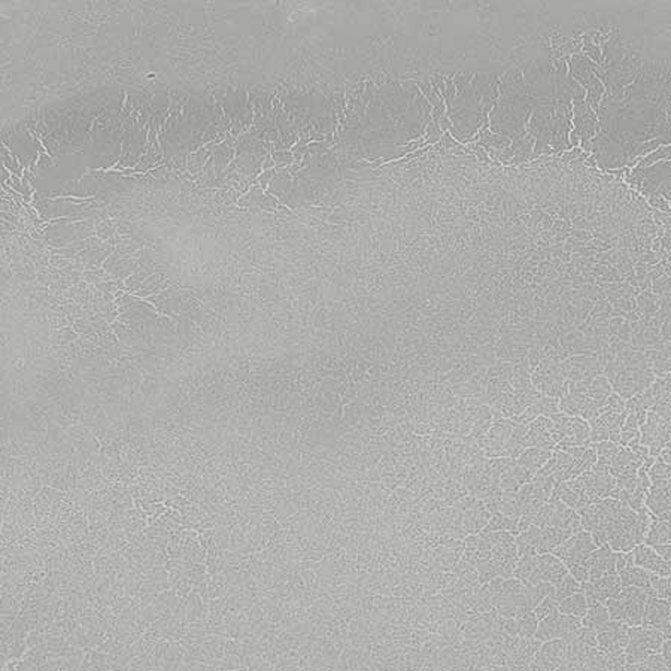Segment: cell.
Returning a JSON list of instances; mask_svg holds the SVG:
<instances>
[{"instance_id": "11", "label": "cell", "mask_w": 671, "mask_h": 671, "mask_svg": "<svg viewBox=\"0 0 671 671\" xmlns=\"http://www.w3.org/2000/svg\"><path fill=\"white\" fill-rule=\"evenodd\" d=\"M600 407L591 402L587 394H567L560 398V412L567 416H578L589 421L598 415Z\"/></svg>"}, {"instance_id": "30", "label": "cell", "mask_w": 671, "mask_h": 671, "mask_svg": "<svg viewBox=\"0 0 671 671\" xmlns=\"http://www.w3.org/2000/svg\"><path fill=\"white\" fill-rule=\"evenodd\" d=\"M558 603H560V601L556 600L555 592H551V594H549L545 600L540 601L537 607L533 610L536 617H537V621L540 622L542 619H545V617H547L549 615H552L558 609Z\"/></svg>"}, {"instance_id": "37", "label": "cell", "mask_w": 671, "mask_h": 671, "mask_svg": "<svg viewBox=\"0 0 671 671\" xmlns=\"http://www.w3.org/2000/svg\"><path fill=\"white\" fill-rule=\"evenodd\" d=\"M657 459L662 461V463H664V464H670V461H671V458H670V443L666 444V446L661 449V452H659V455H658Z\"/></svg>"}, {"instance_id": "31", "label": "cell", "mask_w": 671, "mask_h": 671, "mask_svg": "<svg viewBox=\"0 0 671 671\" xmlns=\"http://www.w3.org/2000/svg\"><path fill=\"white\" fill-rule=\"evenodd\" d=\"M670 588H671L670 578H661L658 574L650 573V589L655 592L657 598L670 600Z\"/></svg>"}, {"instance_id": "5", "label": "cell", "mask_w": 671, "mask_h": 671, "mask_svg": "<svg viewBox=\"0 0 671 671\" xmlns=\"http://www.w3.org/2000/svg\"><path fill=\"white\" fill-rule=\"evenodd\" d=\"M640 444L649 449V457L658 458L661 449L670 443L671 427L670 422L662 420L653 412H648L646 421L639 429Z\"/></svg>"}, {"instance_id": "14", "label": "cell", "mask_w": 671, "mask_h": 671, "mask_svg": "<svg viewBox=\"0 0 671 671\" xmlns=\"http://www.w3.org/2000/svg\"><path fill=\"white\" fill-rule=\"evenodd\" d=\"M527 431V437L524 442L525 448H538L545 451H554L556 448L555 442L552 440L551 434L547 430V418L538 416L533 422H530Z\"/></svg>"}, {"instance_id": "35", "label": "cell", "mask_w": 671, "mask_h": 671, "mask_svg": "<svg viewBox=\"0 0 671 671\" xmlns=\"http://www.w3.org/2000/svg\"><path fill=\"white\" fill-rule=\"evenodd\" d=\"M659 655L662 657V659H664L667 667H670V659H671V643H670V640H666L664 643L661 644Z\"/></svg>"}, {"instance_id": "23", "label": "cell", "mask_w": 671, "mask_h": 671, "mask_svg": "<svg viewBox=\"0 0 671 671\" xmlns=\"http://www.w3.org/2000/svg\"><path fill=\"white\" fill-rule=\"evenodd\" d=\"M538 652L542 653L546 659L554 662L556 667H560L565 659V655H567V644H565L561 639L549 640L542 643Z\"/></svg>"}, {"instance_id": "6", "label": "cell", "mask_w": 671, "mask_h": 671, "mask_svg": "<svg viewBox=\"0 0 671 671\" xmlns=\"http://www.w3.org/2000/svg\"><path fill=\"white\" fill-rule=\"evenodd\" d=\"M655 379L657 378L648 370L625 367L615 374V378L610 380V385H612L615 393L619 394L624 400H630L631 397L643 393L644 389H648Z\"/></svg>"}, {"instance_id": "10", "label": "cell", "mask_w": 671, "mask_h": 671, "mask_svg": "<svg viewBox=\"0 0 671 671\" xmlns=\"http://www.w3.org/2000/svg\"><path fill=\"white\" fill-rule=\"evenodd\" d=\"M585 567L589 574L588 582H595L603 578L604 574L616 571V552H613L607 543L600 546L591 554L585 562Z\"/></svg>"}, {"instance_id": "27", "label": "cell", "mask_w": 671, "mask_h": 671, "mask_svg": "<svg viewBox=\"0 0 671 671\" xmlns=\"http://www.w3.org/2000/svg\"><path fill=\"white\" fill-rule=\"evenodd\" d=\"M516 624H518V635H521L522 639L534 637L536 630L538 626V621L533 610H530V612H527L524 616H521L519 619H516Z\"/></svg>"}, {"instance_id": "19", "label": "cell", "mask_w": 671, "mask_h": 671, "mask_svg": "<svg viewBox=\"0 0 671 671\" xmlns=\"http://www.w3.org/2000/svg\"><path fill=\"white\" fill-rule=\"evenodd\" d=\"M573 534L570 531L547 527L542 530V534H540V546H538V555L542 554H552L554 549H556L560 545H562L565 540L571 537Z\"/></svg>"}, {"instance_id": "26", "label": "cell", "mask_w": 671, "mask_h": 671, "mask_svg": "<svg viewBox=\"0 0 671 671\" xmlns=\"http://www.w3.org/2000/svg\"><path fill=\"white\" fill-rule=\"evenodd\" d=\"M650 485H670V464L655 459V463L648 470Z\"/></svg>"}, {"instance_id": "3", "label": "cell", "mask_w": 671, "mask_h": 671, "mask_svg": "<svg viewBox=\"0 0 671 671\" xmlns=\"http://www.w3.org/2000/svg\"><path fill=\"white\" fill-rule=\"evenodd\" d=\"M561 364L562 361H558L555 356L538 361L534 373L531 374V383L542 396L562 398L569 394V382L564 378Z\"/></svg>"}, {"instance_id": "21", "label": "cell", "mask_w": 671, "mask_h": 671, "mask_svg": "<svg viewBox=\"0 0 671 671\" xmlns=\"http://www.w3.org/2000/svg\"><path fill=\"white\" fill-rule=\"evenodd\" d=\"M558 612L562 613V615H569V616H576V617H582L587 615V610H588V603H587V598L585 595H583V592H578V594H573L567 598H564L561 600L560 603H558Z\"/></svg>"}, {"instance_id": "36", "label": "cell", "mask_w": 671, "mask_h": 671, "mask_svg": "<svg viewBox=\"0 0 671 671\" xmlns=\"http://www.w3.org/2000/svg\"><path fill=\"white\" fill-rule=\"evenodd\" d=\"M630 449L634 452L635 455L640 457L641 459L649 457V449L646 446H643V444H635V446H631Z\"/></svg>"}, {"instance_id": "24", "label": "cell", "mask_w": 671, "mask_h": 671, "mask_svg": "<svg viewBox=\"0 0 671 671\" xmlns=\"http://www.w3.org/2000/svg\"><path fill=\"white\" fill-rule=\"evenodd\" d=\"M609 621H610V617H609L607 609L604 604H600V603L588 606L587 615L580 619L582 626H585V628H592V630L600 628L601 625H604Z\"/></svg>"}, {"instance_id": "33", "label": "cell", "mask_w": 671, "mask_h": 671, "mask_svg": "<svg viewBox=\"0 0 671 671\" xmlns=\"http://www.w3.org/2000/svg\"><path fill=\"white\" fill-rule=\"evenodd\" d=\"M567 570H569L570 576L579 583H585L589 579L587 567H583V565H580V564H573V565H570V567H567Z\"/></svg>"}, {"instance_id": "32", "label": "cell", "mask_w": 671, "mask_h": 671, "mask_svg": "<svg viewBox=\"0 0 671 671\" xmlns=\"http://www.w3.org/2000/svg\"><path fill=\"white\" fill-rule=\"evenodd\" d=\"M600 412H612V413H625V400L616 394L615 391L610 393L606 406L600 409Z\"/></svg>"}, {"instance_id": "29", "label": "cell", "mask_w": 671, "mask_h": 671, "mask_svg": "<svg viewBox=\"0 0 671 671\" xmlns=\"http://www.w3.org/2000/svg\"><path fill=\"white\" fill-rule=\"evenodd\" d=\"M595 454H597V463L604 464L609 467L610 461L615 457V454L619 449V444L613 442H600L594 444Z\"/></svg>"}, {"instance_id": "28", "label": "cell", "mask_w": 671, "mask_h": 671, "mask_svg": "<svg viewBox=\"0 0 671 671\" xmlns=\"http://www.w3.org/2000/svg\"><path fill=\"white\" fill-rule=\"evenodd\" d=\"M555 588V597L558 601H561L564 598H567L573 594H578V592H580V583L574 580L570 574H567L560 583H556V585L554 587Z\"/></svg>"}, {"instance_id": "2", "label": "cell", "mask_w": 671, "mask_h": 671, "mask_svg": "<svg viewBox=\"0 0 671 671\" xmlns=\"http://www.w3.org/2000/svg\"><path fill=\"white\" fill-rule=\"evenodd\" d=\"M547 430L556 446L573 448L591 444L589 424L582 418L558 412L547 418Z\"/></svg>"}, {"instance_id": "16", "label": "cell", "mask_w": 671, "mask_h": 671, "mask_svg": "<svg viewBox=\"0 0 671 671\" xmlns=\"http://www.w3.org/2000/svg\"><path fill=\"white\" fill-rule=\"evenodd\" d=\"M540 534H542V530L536 525H531L527 531H524V533L516 536L515 545L518 551V558L538 555Z\"/></svg>"}, {"instance_id": "8", "label": "cell", "mask_w": 671, "mask_h": 671, "mask_svg": "<svg viewBox=\"0 0 671 671\" xmlns=\"http://www.w3.org/2000/svg\"><path fill=\"white\" fill-rule=\"evenodd\" d=\"M561 369L564 378H567L569 382L592 380L603 372L604 363L587 356H573L567 361H562Z\"/></svg>"}, {"instance_id": "18", "label": "cell", "mask_w": 671, "mask_h": 671, "mask_svg": "<svg viewBox=\"0 0 671 671\" xmlns=\"http://www.w3.org/2000/svg\"><path fill=\"white\" fill-rule=\"evenodd\" d=\"M551 457H552L551 451H545V449H538V448H525L524 451H522V454L519 455L516 463H518V466L524 467V468L530 470L531 473L536 475L538 470L547 463Z\"/></svg>"}, {"instance_id": "9", "label": "cell", "mask_w": 671, "mask_h": 671, "mask_svg": "<svg viewBox=\"0 0 671 671\" xmlns=\"http://www.w3.org/2000/svg\"><path fill=\"white\" fill-rule=\"evenodd\" d=\"M633 562L637 567L646 570L649 573L658 574L661 578H670L671 567L670 562L662 560V558L653 551L652 547L646 545H637L633 549Z\"/></svg>"}, {"instance_id": "34", "label": "cell", "mask_w": 671, "mask_h": 671, "mask_svg": "<svg viewBox=\"0 0 671 671\" xmlns=\"http://www.w3.org/2000/svg\"><path fill=\"white\" fill-rule=\"evenodd\" d=\"M631 565H634L633 562V552H616V571L619 573L625 569H628L631 567Z\"/></svg>"}, {"instance_id": "22", "label": "cell", "mask_w": 671, "mask_h": 671, "mask_svg": "<svg viewBox=\"0 0 671 671\" xmlns=\"http://www.w3.org/2000/svg\"><path fill=\"white\" fill-rule=\"evenodd\" d=\"M612 391V385H610V382L604 376H597L591 380L587 396L591 402H594L601 409L606 406L607 398Z\"/></svg>"}, {"instance_id": "12", "label": "cell", "mask_w": 671, "mask_h": 671, "mask_svg": "<svg viewBox=\"0 0 671 671\" xmlns=\"http://www.w3.org/2000/svg\"><path fill=\"white\" fill-rule=\"evenodd\" d=\"M670 485H650L646 497H644V508L659 521L670 522Z\"/></svg>"}, {"instance_id": "13", "label": "cell", "mask_w": 671, "mask_h": 671, "mask_svg": "<svg viewBox=\"0 0 671 671\" xmlns=\"http://www.w3.org/2000/svg\"><path fill=\"white\" fill-rule=\"evenodd\" d=\"M643 461L644 459L635 455L630 448L619 446L615 457L610 461L609 473L612 475V477L635 476L637 475V470L641 467Z\"/></svg>"}, {"instance_id": "15", "label": "cell", "mask_w": 671, "mask_h": 671, "mask_svg": "<svg viewBox=\"0 0 671 671\" xmlns=\"http://www.w3.org/2000/svg\"><path fill=\"white\" fill-rule=\"evenodd\" d=\"M537 569L540 574V580L551 583L555 587L569 574V570L565 565L558 560L552 554H542L537 555Z\"/></svg>"}, {"instance_id": "25", "label": "cell", "mask_w": 671, "mask_h": 671, "mask_svg": "<svg viewBox=\"0 0 671 671\" xmlns=\"http://www.w3.org/2000/svg\"><path fill=\"white\" fill-rule=\"evenodd\" d=\"M525 588H527L528 606L531 610H534L540 601L545 600L549 594H551V592L555 591V588L551 585V583H546V582H538L537 585L525 587Z\"/></svg>"}, {"instance_id": "7", "label": "cell", "mask_w": 671, "mask_h": 671, "mask_svg": "<svg viewBox=\"0 0 671 671\" xmlns=\"http://www.w3.org/2000/svg\"><path fill=\"white\" fill-rule=\"evenodd\" d=\"M671 604L670 600H661L657 597H649L646 607H644L643 628H650L662 633L667 640L671 634Z\"/></svg>"}, {"instance_id": "17", "label": "cell", "mask_w": 671, "mask_h": 671, "mask_svg": "<svg viewBox=\"0 0 671 671\" xmlns=\"http://www.w3.org/2000/svg\"><path fill=\"white\" fill-rule=\"evenodd\" d=\"M670 528L671 527L668 521H659L652 515L650 527L646 531V534H644L643 545L649 547L670 545Z\"/></svg>"}, {"instance_id": "4", "label": "cell", "mask_w": 671, "mask_h": 671, "mask_svg": "<svg viewBox=\"0 0 671 671\" xmlns=\"http://www.w3.org/2000/svg\"><path fill=\"white\" fill-rule=\"evenodd\" d=\"M597 549L594 540H592L591 533L588 531H579V533L569 537L562 545L554 549L552 555H555L565 567H570L573 564H580L585 567V562L591 554Z\"/></svg>"}, {"instance_id": "20", "label": "cell", "mask_w": 671, "mask_h": 671, "mask_svg": "<svg viewBox=\"0 0 671 671\" xmlns=\"http://www.w3.org/2000/svg\"><path fill=\"white\" fill-rule=\"evenodd\" d=\"M617 574H619L622 588H628V587L640 588V589L650 588V573L637 567V565H631V567L625 569Z\"/></svg>"}, {"instance_id": "1", "label": "cell", "mask_w": 671, "mask_h": 671, "mask_svg": "<svg viewBox=\"0 0 671 671\" xmlns=\"http://www.w3.org/2000/svg\"><path fill=\"white\" fill-rule=\"evenodd\" d=\"M528 427L518 424L516 421L501 420L492 425L488 437V455L515 458L525 449L524 442L527 437Z\"/></svg>"}]
</instances>
